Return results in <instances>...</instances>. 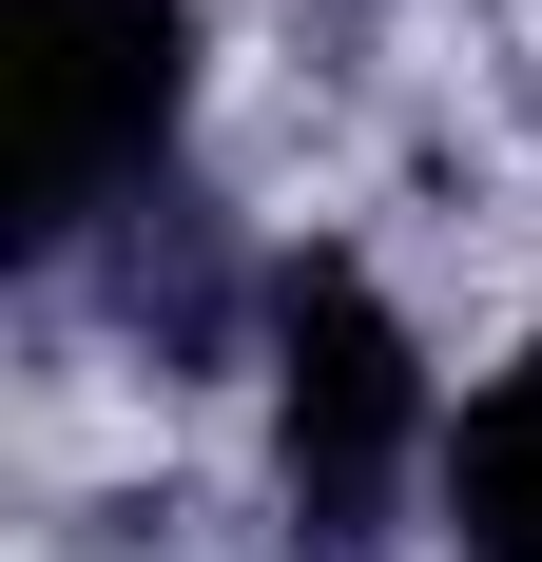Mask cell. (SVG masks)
<instances>
[{
	"label": "cell",
	"mask_w": 542,
	"mask_h": 562,
	"mask_svg": "<svg viewBox=\"0 0 542 562\" xmlns=\"http://www.w3.org/2000/svg\"><path fill=\"white\" fill-rule=\"evenodd\" d=\"M252 369H271V505L310 562H369L387 505L445 465V389H427V330L387 311L369 252H271L252 291Z\"/></svg>",
	"instance_id": "obj_1"
},
{
	"label": "cell",
	"mask_w": 542,
	"mask_h": 562,
	"mask_svg": "<svg viewBox=\"0 0 542 562\" xmlns=\"http://www.w3.org/2000/svg\"><path fill=\"white\" fill-rule=\"evenodd\" d=\"M194 136V0H20V252H98L174 194Z\"/></svg>",
	"instance_id": "obj_2"
},
{
	"label": "cell",
	"mask_w": 542,
	"mask_h": 562,
	"mask_svg": "<svg viewBox=\"0 0 542 562\" xmlns=\"http://www.w3.org/2000/svg\"><path fill=\"white\" fill-rule=\"evenodd\" d=\"M427 505H445V543H465V562H542V349H504L485 389L445 407Z\"/></svg>",
	"instance_id": "obj_3"
}]
</instances>
